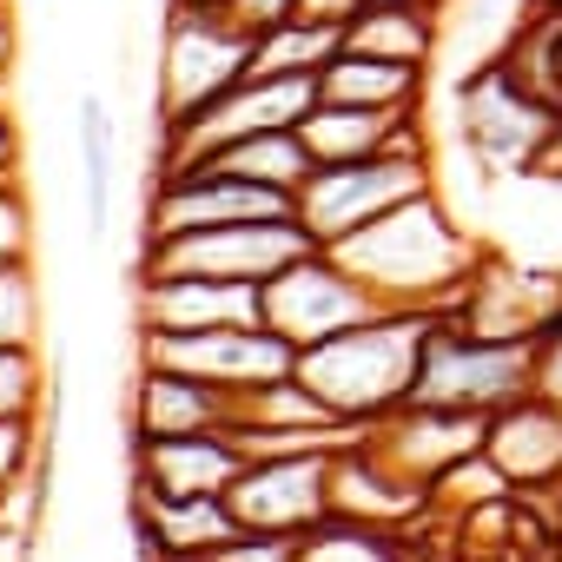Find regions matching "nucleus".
<instances>
[{
	"mask_svg": "<svg viewBox=\"0 0 562 562\" xmlns=\"http://www.w3.org/2000/svg\"><path fill=\"white\" fill-rule=\"evenodd\" d=\"M331 258L345 271H358L378 305L397 312H450L470 285V271L483 258L476 232L450 218V205L437 192L404 199L397 212H384L378 225L351 232L345 245H331Z\"/></svg>",
	"mask_w": 562,
	"mask_h": 562,
	"instance_id": "1",
	"label": "nucleus"
},
{
	"mask_svg": "<svg viewBox=\"0 0 562 562\" xmlns=\"http://www.w3.org/2000/svg\"><path fill=\"white\" fill-rule=\"evenodd\" d=\"M437 312H397L384 305L378 318L299 351V378L345 417V424H378L391 417L397 404H411V384H417V351H424V331H430Z\"/></svg>",
	"mask_w": 562,
	"mask_h": 562,
	"instance_id": "2",
	"label": "nucleus"
},
{
	"mask_svg": "<svg viewBox=\"0 0 562 562\" xmlns=\"http://www.w3.org/2000/svg\"><path fill=\"white\" fill-rule=\"evenodd\" d=\"M457 139L463 153L490 172V179H529L542 172L549 146H555V126H562V106L536 100L496 54H483L457 87Z\"/></svg>",
	"mask_w": 562,
	"mask_h": 562,
	"instance_id": "3",
	"label": "nucleus"
},
{
	"mask_svg": "<svg viewBox=\"0 0 562 562\" xmlns=\"http://www.w3.org/2000/svg\"><path fill=\"white\" fill-rule=\"evenodd\" d=\"M251 74V34L225 14V0H166L159 21V60H153V120L172 126L238 87Z\"/></svg>",
	"mask_w": 562,
	"mask_h": 562,
	"instance_id": "4",
	"label": "nucleus"
},
{
	"mask_svg": "<svg viewBox=\"0 0 562 562\" xmlns=\"http://www.w3.org/2000/svg\"><path fill=\"white\" fill-rule=\"evenodd\" d=\"M516 397H529V338H483L457 312H437L424 331V351H417L411 404L490 417Z\"/></svg>",
	"mask_w": 562,
	"mask_h": 562,
	"instance_id": "5",
	"label": "nucleus"
},
{
	"mask_svg": "<svg viewBox=\"0 0 562 562\" xmlns=\"http://www.w3.org/2000/svg\"><path fill=\"white\" fill-rule=\"evenodd\" d=\"M437 192V166H430V146H397V153H371V159H351V166H318L305 186H299V225L331 251L345 245L351 232L378 225L384 212H397L404 199H424Z\"/></svg>",
	"mask_w": 562,
	"mask_h": 562,
	"instance_id": "6",
	"label": "nucleus"
},
{
	"mask_svg": "<svg viewBox=\"0 0 562 562\" xmlns=\"http://www.w3.org/2000/svg\"><path fill=\"white\" fill-rule=\"evenodd\" d=\"M305 251H318V238L299 225V212H285V218H245V225L146 238L139 278H232V285H265V278L299 265Z\"/></svg>",
	"mask_w": 562,
	"mask_h": 562,
	"instance_id": "7",
	"label": "nucleus"
},
{
	"mask_svg": "<svg viewBox=\"0 0 562 562\" xmlns=\"http://www.w3.org/2000/svg\"><path fill=\"white\" fill-rule=\"evenodd\" d=\"M312 106H318V80H238L218 100H205L199 113L153 126V172L199 166L238 139H258V133H292V126H305Z\"/></svg>",
	"mask_w": 562,
	"mask_h": 562,
	"instance_id": "8",
	"label": "nucleus"
},
{
	"mask_svg": "<svg viewBox=\"0 0 562 562\" xmlns=\"http://www.w3.org/2000/svg\"><path fill=\"white\" fill-rule=\"evenodd\" d=\"M258 305H265V325L285 338L292 351H312V345H325V338H338V331H351V325H364V318L384 312V305L371 299L364 278L345 271L325 245L305 251L299 265H285L278 278H265V285H258Z\"/></svg>",
	"mask_w": 562,
	"mask_h": 562,
	"instance_id": "9",
	"label": "nucleus"
},
{
	"mask_svg": "<svg viewBox=\"0 0 562 562\" xmlns=\"http://www.w3.org/2000/svg\"><path fill=\"white\" fill-rule=\"evenodd\" d=\"M139 364L205 378L225 397H245V391H258L271 378H292L299 351L271 325H218V331H139Z\"/></svg>",
	"mask_w": 562,
	"mask_h": 562,
	"instance_id": "10",
	"label": "nucleus"
},
{
	"mask_svg": "<svg viewBox=\"0 0 562 562\" xmlns=\"http://www.w3.org/2000/svg\"><path fill=\"white\" fill-rule=\"evenodd\" d=\"M338 450L245 457V470L225 490L238 529H265V536H312V529H325L331 522V457Z\"/></svg>",
	"mask_w": 562,
	"mask_h": 562,
	"instance_id": "11",
	"label": "nucleus"
},
{
	"mask_svg": "<svg viewBox=\"0 0 562 562\" xmlns=\"http://www.w3.org/2000/svg\"><path fill=\"white\" fill-rule=\"evenodd\" d=\"M299 199L218 172V166H179V172H146V238H179V232H205V225H245V218H285Z\"/></svg>",
	"mask_w": 562,
	"mask_h": 562,
	"instance_id": "12",
	"label": "nucleus"
},
{
	"mask_svg": "<svg viewBox=\"0 0 562 562\" xmlns=\"http://www.w3.org/2000/svg\"><path fill=\"white\" fill-rule=\"evenodd\" d=\"M245 470V450L232 430H192V437H126V483L133 496H225Z\"/></svg>",
	"mask_w": 562,
	"mask_h": 562,
	"instance_id": "13",
	"label": "nucleus"
},
{
	"mask_svg": "<svg viewBox=\"0 0 562 562\" xmlns=\"http://www.w3.org/2000/svg\"><path fill=\"white\" fill-rule=\"evenodd\" d=\"M331 516H338V522H364V529L404 536L417 516H430V490H424L411 470H397V463L371 443V430H364V437H351V443L331 457Z\"/></svg>",
	"mask_w": 562,
	"mask_h": 562,
	"instance_id": "14",
	"label": "nucleus"
},
{
	"mask_svg": "<svg viewBox=\"0 0 562 562\" xmlns=\"http://www.w3.org/2000/svg\"><path fill=\"white\" fill-rule=\"evenodd\" d=\"M450 312L470 331H483V338H536L562 312V278H529L509 258L483 251L476 271H470V285H463V299Z\"/></svg>",
	"mask_w": 562,
	"mask_h": 562,
	"instance_id": "15",
	"label": "nucleus"
},
{
	"mask_svg": "<svg viewBox=\"0 0 562 562\" xmlns=\"http://www.w3.org/2000/svg\"><path fill=\"white\" fill-rule=\"evenodd\" d=\"M126 522H133L139 562H212L238 536V516L225 496H133Z\"/></svg>",
	"mask_w": 562,
	"mask_h": 562,
	"instance_id": "16",
	"label": "nucleus"
},
{
	"mask_svg": "<svg viewBox=\"0 0 562 562\" xmlns=\"http://www.w3.org/2000/svg\"><path fill=\"white\" fill-rule=\"evenodd\" d=\"M483 424H490V417H476V411L397 404L391 417H378V424H371V443H378L397 470H411V476L430 490L450 463H463V457H476V450H483Z\"/></svg>",
	"mask_w": 562,
	"mask_h": 562,
	"instance_id": "17",
	"label": "nucleus"
},
{
	"mask_svg": "<svg viewBox=\"0 0 562 562\" xmlns=\"http://www.w3.org/2000/svg\"><path fill=\"white\" fill-rule=\"evenodd\" d=\"M483 457L509 476V490H555L562 483V404L549 397H516L503 411H490L483 424Z\"/></svg>",
	"mask_w": 562,
	"mask_h": 562,
	"instance_id": "18",
	"label": "nucleus"
},
{
	"mask_svg": "<svg viewBox=\"0 0 562 562\" xmlns=\"http://www.w3.org/2000/svg\"><path fill=\"white\" fill-rule=\"evenodd\" d=\"M265 325L258 285L232 278H139V331H218Z\"/></svg>",
	"mask_w": 562,
	"mask_h": 562,
	"instance_id": "19",
	"label": "nucleus"
},
{
	"mask_svg": "<svg viewBox=\"0 0 562 562\" xmlns=\"http://www.w3.org/2000/svg\"><path fill=\"white\" fill-rule=\"evenodd\" d=\"M225 424H232V397L218 384L139 364L126 391V437H192V430H225Z\"/></svg>",
	"mask_w": 562,
	"mask_h": 562,
	"instance_id": "20",
	"label": "nucleus"
},
{
	"mask_svg": "<svg viewBox=\"0 0 562 562\" xmlns=\"http://www.w3.org/2000/svg\"><path fill=\"white\" fill-rule=\"evenodd\" d=\"M299 139L312 146L318 166H351L371 153H397V146H424V120L417 106H312Z\"/></svg>",
	"mask_w": 562,
	"mask_h": 562,
	"instance_id": "21",
	"label": "nucleus"
},
{
	"mask_svg": "<svg viewBox=\"0 0 562 562\" xmlns=\"http://www.w3.org/2000/svg\"><path fill=\"white\" fill-rule=\"evenodd\" d=\"M430 67H411V60H378V54H358V47H338L325 67H318V100L325 106H424V80Z\"/></svg>",
	"mask_w": 562,
	"mask_h": 562,
	"instance_id": "22",
	"label": "nucleus"
},
{
	"mask_svg": "<svg viewBox=\"0 0 562 562\" xmlns=\"http://www.w3.org/2000/svg\"><path fill=\"white\" fill-rule=\"evenodd\" d=\"M437 41H443V0H371L345 27V47L378 60H411V67H430Z\"/></svg>",
	"mask_w": 562,
	"mask_h": 562,
	"instance_id": "23",
	"label": "nucleus"
},
{
	"mask_svg": "<svg viewBox=\"0 0 562 562\" xmlns=\"http://www.w3.org/2000/svg\"><path fill=\"white\" fill-rule=\"evenodd\" d=\"M338 47H345L338 27L292 14V21H278V27H265V34L251 41V74H245V80H318V67H325Z\"/></svg>",
	"mask_w": 562,
	"mask_h": 562,
	"instance_id": "24",
	"label": "nucleus"
},
{
	"mask_svg": "<svg viewBox=\"0 0 562 562\" xmlns=\"http://www.w3.org/2000/svg\"><path fill=\"white\" fill-rule=\"evenodd\" d=\"M74 139H80V186H87V232L106 238L113 232V159H120V139H113V106L100 93H80V113H74Z\"/></svg>",
	"mask_w": 562,
	"mask_h": 562,
	"instance_id": "25",
	"label": "nucleus"
},
{
	"mask_svg": "<svg viewBox=\"0 0 562 562\" xmlns=\"http://www.w3.org/2000/svg\"><path fill=\"white\" fill-rule=\"evenodd\" d=\"M199 166H218V172H238V179L278 186V192H292V199H299V186L318 172V159H312V146L299 139V126H292V133L238 139V146H225V153H212V159H199Z\"/></svg>",
	"mask_w": 562,
	"mask_h": 562,
	"instance_id": "26",
	"label": "nucleus"
},
{
	"mask_svg": "<svg viewBox=\"0 0 562 562\" xmlns=\"http://www.w3.org/2000/svg\"><path fill=\"white\" fill-rule=\"evenodd\" d=\"M0 345H41V278H34V258H0Z\"/></svg>",
	"mask_w": 562,
	"mask_h": 562,
	"instance_id": "27",
	"label": "nucleus"
},
{
	"mask_svg": "<svg viewBox=\"0 0 562 562\" xmlns=\"http://www.w3.org/2000/svg\"><path fill=\"white\" fill-rule=\"evenodd\" d=\"M47 371L41 345H0V424H41Z\"/></svg>",
	"mask_w": 562,
	"mask_h": 562,
	"instance_id": "28",
	"label": "nucleus"
},
{
	"mask_svg": "<svg viewBox=\"0 0 562 562\" xmlns=\"http://www.w3.org/2000/svg\"><path fill=\"white\" fill-rule=\"evenodd\" d=\"M529 391L549 397V404H562V312L529 338Z\"/></svg>",
	"mask_w": 562,
	"mask_h": 562,
	"instance_id": "29",
	"label": "nucleus"
},
{
	"mask_svg": "<svg viewBox=\"0 0 562 562\" xmlns=\"http://www.w3.org/2000/svg\"><path fill=\"white\" fill-rule=\"evenodd\" d=\"M0 258H34V212L21 179H0Z\"/></svg>",
	"mask_w": 562,
	"mask_h": 562,
	"instance_id": "30",
	"label": "nucleus"
},
{
	"mask_svg": "<svg viewBox=\"0 0 562 562\" xmlns=\"http://www.w3.org/2000/svg\"><path fill=\"white\" fill-rule=\"evenodd\" d=\"M212 562H305V536H265V529H238Z\"/></svg>",
	"mask_w": 562,
	"mask_h": 562,
	"instance_id": "31",
	"label": "nucleus"
},
{
	"mask_svg": "<svg viewBox=\"0 0 562 562\" xmlns=\"http://www.w3.org/2000/svg\"><path fill=\"white\" fill-rule=\"evenodd\" d=\"M225 14H232V21H238V27H245L251 41H258L265 27L292 21V14H299V0H225Z\"/></svg>",
	"mask_w": 562,
	"mask_h": 562,
	"instance_id": "32",
	"label": "nucleus"
},
{
	"mask_svg": "<svg viewBox=\"0 0 562 562\" xmlns=\"http://www.w3.org/2000/svg\"><path fill=\"white\" fill-rule=\"evenodd\" d=\"M364 8H371V0H299V14H305V21H325V27H338V34H345Z\"/></svg>",
	"mask_w": 562,
	"mask_h": 562,
	"instance_id": "33",
	"label": "nucleus"
},
{
	"mask_svg": "<svg viewBox=\"0 0 562 562\" xmlns=\"http://www.w3.org/2000/svg\"><path fill=\"white\" fill-rule=\"evenodd\" d=\"M0 179H21V120H14V106H0Z\"/></svg>",
	"mask_w": 562,
	"mask_h": 562,
	"instance_id": "34",
	"label": "nucleus"
},
{
	"mask_svg": "<svg viewBox=\"0 0 562 562\" xmlns=\"http://www.w3.org/2000/svg\"><path fill=\"white\" fill-rule=\"evenodd\" d=\"M21 54V27H14V8H0V67H14Z\"/></svg>",
	"mask_w": 562,
	"mask_h": 562,
	"instance_id": "35",
	"label": "nucleus"
},
{
	"mask_svg": "<svg viewBox=\"0 0 562 562\" xmlns=\"http://www.w3.org/2000/svg\"><path fill=\"white\" fill-rule=\"evenodd\" d=\"M542 172H549V179H562V126H555V146H549V159H542Z\"/></svg>",
	"mask_w": 562,
	"mask_h": 562,
	"instance_id": "36",
	"label": "nucleus"
},
{
	"mask_svg": "<svg viewBox=\"0 0 562 562\" xmlns=\"http://www.w3.org/2000/svg\"><path fill=\"white\" fill-rule=\"evenodd\" d=\"M529 8H562V0H529Z\"/></svg>",
	"mask_w": 562,
	"mask_h": 562,
	"instance_id": "37",
	"label": "nucleus"
},
{
	"mask_svg": "<svg viewBox=\"0 0 562 562\" xmlns=\"http://www.w3.org/2000/svg\"><path fill=\"white\" fill-rule=\"evenodd\" d=\"M555 87H562V54H555Z\"/></svg>",
	"mask_w": 562,
	"mask_h": 562,
	"instance_id": "38",
	"label": "nucleus"
},
{
	"mask_svg": "<svg viewBox=\"0 0 562 562\" xmlns=\"http://www.w3.org/2000/svg\"><path fill=\"white\" fill-rule=\"evenodd\" d=\"M205 8H212V0H205Z\"/></svg>",
	"mask_w": 562,
	"mask_h": 562,
	"instance_id": "39",
	"label": "nucleus"
}]
</instances>
